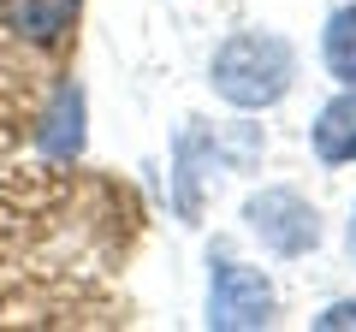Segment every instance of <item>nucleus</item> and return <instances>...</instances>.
<instances>
[{
    "instance_id": "5",
    "label": "nucleus",
    "mask_w": 356,
    "mask_h": 332,
    "mask_svg": "<svg viewBox=\"0 0 356 332\" xmlns=\"http://www.w3.org/2000/svg\"><path fill=\"white\" fill-rule=\"evenodd\" d=\"M243 226H250V238L261 243L267 256L280 261H303L321 249V238H327V219H321V208L309 202L297 184H261V190L243 202Z\"/></svg>"
},
{
    "instance_id": "4",
    "label": "nucleus",
    "mask_w": 356,
    "mask_h": 332,
    "mask_svg": "<svg viewBox=\"0 0 356 332\" xmlns=\"http://www.w3.org/2000/svg\"><path fill=\"white\" fill-rule=\"evenodd\" d=\"M280 320V291L261 267L226 256L220 249L208 261V308H202V326L208 332H261Z\"/></svg>"
},
{
    "instance_id": "11",
    "label": "nucleus",
    "mask_w": 356,
    "mask_h": 332,
    "mask_svg": "<svg viewBox=\"0 0 356 332\" xmlns=\"http://www.w3.org/2000/svg\"><path fill=\"white\" fill-rule=\"evenodd\" d=\"M350 249H356V208H350Z\"/></svg>"
},
{
    "instance_id": "3",
    "label": "nucleus",
    "mask_w": 356,
    "mask_h": 332,
    "mask_svg": "<svg viewBox=\"0 0 356 332\" xmlns=\"http://www.w3.org/2000/svg\"><path fill=\"white\" fill-rule=\"evenodd\" d=\"M297 83V48L280 30H232L208 60V90L238 113L280 107Z\"/></svg>"
},
{
    "instance_id": "10",
    "label": "nucleus",
    "mask_w": 356,
    "mask_h": 332,
    "mask_svg": "<svg viewBox=\"0 0 356 332\" xmlns=\"http://www.w3.org/2000/svg\"><path fill=\"white\" fill-rule=\"evenodd\" d=\"M315 332H344V326H356V297H339V303H327L315 320H309Z\"/></svg>"
},
{
    "instance_id": "1",
    "label": "nucleus",
    "mask_w": 356,
    "mask_h": 332,
    "mask_svg": "<svg viewBox=\"0 0 356 332\" xmlns=\"http://www.w3.org/2000/svg\"><path fill=\"white\" fill-rule=\"evenodd\" d=\"M137 184L83 160H0V332L131 326L125 273L143 256Z\"/></svg>"
},
{
    "instance_id": "2",
    "label": "nucleus",
    "mask_w": 356,
    "mask_h": 332,
    "mask_svg": "<svg viewBox=\"0 0 356 332\" xmlns=\"http://www.w3.org/2000/svg\"><path fill=\"white\" fill-rule=\"evenodd\" d=\"M83 0H0V160L30 149L42 107L77 60Z\"/></svg>"
},
{
    "instance_id": "9",
    "label": "nucleus",
    "mask_w": 356,
    "mask_h": 332,
    "mask_svg": "<svg viewBox=\"0 0 356 332\" xmlns=\"http://www.w3.org/2000/svg\"><path fill=\"white\" fill-rule=\"evenodd\" d=\"M321 65H327L332 83H356V0L327 18V30H321Z\"/></svg>"
},
{
    "instance_id": "8",
    "label": "nucleus",
    "mask_w": 356,
    "mask_h": 332,
    "mask_svg": "<svg viewBox=\"0 0 356 332\" xmlns=\"http://www.w3.org/2000/svg\"><path fill=\"white\" fill-rule=\"evenodd\" d=\"M309 149H315L321 166H350L356 160V83H339V95L315 113Z\"/></svg>"
},
{
    "instance_id": "6",
    "label": "nucleus",
    "mask_w": 356,
    "mask_h": 332,
    "mask_svg": "<svg viewBox=\"0 0 356 332\" xmlns=\"http://www.w3.org/2000/svg\"><path fill=\"white\" fill-rule=\"evenodd\" d=\"M220 172H226V149H220L214 125L184 119L172 137V208L184 226H202L208 202L220 196Z\"/></svg>"
},
{
    "instance_id": "7",
    "label": "nucleus",
    "mask_w": 356,
    "mask_h": 332,
    "mask_svg": "<svg viewBox=\"0 0 356 332\" xmlns=\"http://www.w3.org/2000/svg\"><path fill=\"white\" fill-rule=\"evenodd\" d=\"M83 83L65 77L54 101L42 107L36 131H30V154H48V160H83Z\"/></svg>"
}]
</instances>
